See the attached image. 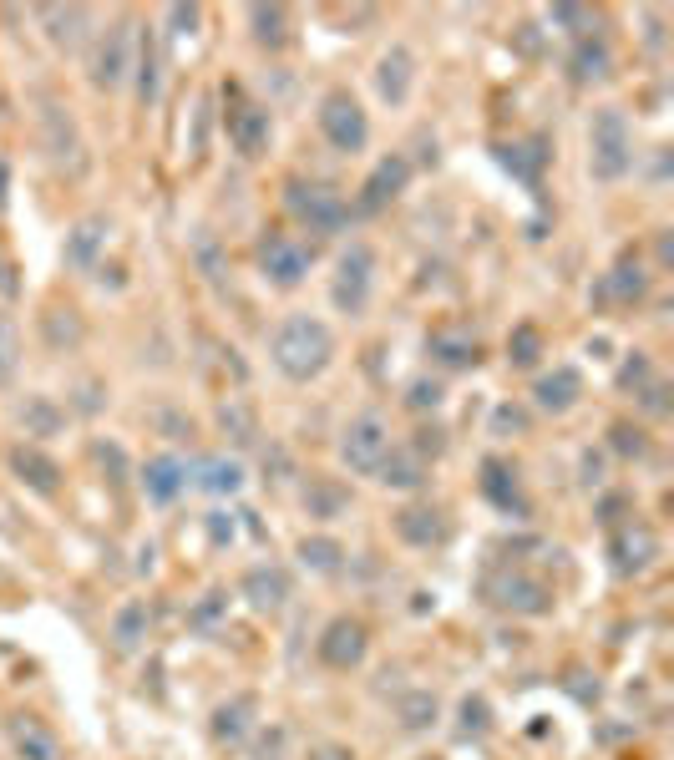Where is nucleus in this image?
I'll use <instances>...</instances> for the list:
<instances>
[{
    "mask_svg": "<svg viewBox=\"0 0 674 760\" xmlns=\"http://www.w3.org/2000/svg\"><path fill=\"white\" fill-rule=\"evenodd\" d=\"M330 355H335V335L315 315H289L269 335V360L284 380H315L330 365Z\"/></svg>",
    "mask_w": 674,
    "mask_h": 760,
    "instance_id": "nucleus-1",
    "label": "nucleus"
},
{
    "mask_svg": "<svg viewBox=\"0 0 674 760\" xmlns=\"http://www.w3.org/2000/svg\"><path fill=\"white\" fill-rule=\"evenodd\" d=\"M634 168V132L619 107H604L588 127V173L598 183H619Z\"/></svg>",
    "mask_w": 674,
    "mask_h": 760,
    "instance_id": "nucleus-2",
    "label": "nucleus"
},
{
    "mask_svg": "<svg viewBox=\"0 0 674 760\" xmlns=\"http://www.w3.org/2000/svg\"><path fill=\"white\" fill-rule=\"evenodd\" d=\"M386 456H391V426H386V416L365 411V416H355V421L345 426V436H340V462H345L350 472L376 477Z\"/></svg>",
    "mask_w": 674,
    "mask_h": 760,
    "instance_id": "nucleus-3",
    "label": "nucleus"
},
{
    "mask_svg": "<svg viewBox=\"0 0 674 760\" xmlns=\"http://www.w3.org/2000/svg\"><path fill=\"white\" fill-rule=\"evenodd\" d=\"M284 203L310 234H340V228L350 223V203L335 188H325V183H289Z\"/></svg>",
    "mask_w": 674,
    "mask_h": 760,
    "instance_id": "nucleus-4",
    "label": "nucleus"
},
{
    "mask_svg": "<svg viewBox=\"0 0 674 760\" xmlns=\"http://www.w3.org/2000/svg\"><path fill=\"white\" fill-rule=\"evenodd\" d=\"M370 289H376V254H370L365 244H350L335 264V310L340 315H360L370 304Z\"/></svg>",
    "mask_w": 674,
    "mask_h": 760,
    "instance_id": "nucleus-5",
    "label": "nucleus"
},
{
    "mask_svg": "<svg viewBox=\"0 0 674 760\" xmlns=\"http://www.w3.org/2000/svg\"><path fill=\"white\" fill-rule=\"evenodd\" d=\"M487 598L502 608V614H522V619H543L553 608L548 583H538L528 573H492L487 578Z\"/></svg>",
    "mask_w": 674,
    "mask_h": 760,
    "instance_id": "nucleus-6",
    "label": "nucleus"
},
{
    "mask_svg": "<svg viewBox=\"0 0 674 760\" xmlns=\"http://www.w3.org/2000/svg\"><path fill=\"white\" fill-rule=\"evenodd\" d=\"M310 264H315V249H310V244H299L294 234H269V239L259 244V269H264V279H269V284H279V289L305 284Z\"/></svg>",
    "mask_w": 674,
    "mask_h": 760,
    "instance_id": "nucleus-7",
    "label": "nucleus"
},
{
    "mask_svg": "<svg viewBox=\"0 0 674 760\" xmlns=\"http://www.w3.org/2000/svg\"><path fill=\"white\" fill-rule=\"evenodd\" d=\"M320 132L330 137L335 152H360L370 142V122H365V112L350 92H330L320 102Z\"/></svg>",
    "mask_w": 674,
    "mask_h": 760,
    "instance_id": "nucleus-8",
    "label": "nucleus"
},
{
    "mask_svg": "<svg viewBox=\"0 0 674 760\" xmlns=\"http://www.w3.org/2000/svg\"><path fill=\"white\" fill-rule=\"evenodd\" d=\"M132 21H112L107 36L97 41V61H92V82L102 92H117L127 82V71H132Z\"/></svg>",
    "mask_w": 674,
    "mask_h": 760,
    "instance_id": "nucleus-9",
    "label": "nucleus"
},
{
    "mask_svg": "<svg viewBox=\"0 0 674 760\" xmlns=\"http://www.w3.org/2000/svg\"><path fill=\"white\" fill-rule=\"evenodd\" d=\"M41 137H46V152L51 163L61 168H82V132H77V117H71V107L61 102H41Z\"/></svg>",
    "mask_w": 674,
    "mask_h": 760,
    "instance_id": "nucleus-10",
    "label": "nucleus"
},
{
    "mask_svg": "<svg viewBox=\"0 0 674 760\" xmlns=\"http://www.w3.org/2000/svg\"><path fill=\"white\" fill-rule=\"evenodd\" d=\"M269 132H274L269 112L259 102H244L239 92H229V142L244 152V158H259L269 147Z\"/></svg>",
    "mask_w": 674,
    "mask_h": 760,
    "instance_id": "nucleus-11",
    "label": "nucleus"
},
{
    "mask_svg": "<svg viewBox=\"0 0 674 760\" xmlns=\"http://www.w3.org/2000/svg\"><path fill=\"white\" fill-rule=\"evenodd\" d=\"M406 183H411V158H401V152L381 158V163H376V173H370V178H365V188H360V213H381L391 198H401V193H406Z\"/></svg>",
    "mask_w": 674,
    "mask_h": 760,
    "instance_id": "nucleus-12",
    "label": "nucleus"
},
{
    "mask_svg": "<svg viewBox=\"0 0 674 760\" xmlns=\"http://www.w3.org/2000/svg\"><path fill=\"white\" fill-rule=\"evenodd\" d=\"M142 492H147V502H158V507H168V502H178L183 492H188V462L183 456H153V462L142 467Z\"/></svg>",
    "mask_w": 674,
    "mask_h": 760,
    "instance_id": "nucleus-13",
    "label": "nucleus"
},
{
    "mask_svg": "<svg viewBox=\"0 0 674 760\" xmlns=\"http://www.w3.org/2000/svg\"><path fill=\"white\" fill-rule=\"evenodd\" d=\"M320 659L330 669H355L365 659V624L360 619H335L320 639Z\"/></svg>",
    "mask_w": 674,
    "mask_h": 760,
    "instance_id": "nucleus-14",
    "label": "nucleus"
},
{
    "mask_svg": "<svg viewBox=\"0 0 674 760\" xmlns=\"http://www.w3.org/2000/svg\"><path fill=\"white\" fill-rule=\"evenodd\" d=\"M659 558V538L644 527V522H629L614 532V568L629 578V573H644L649 563Z\"/></svg>",
    "mask_w": 674,
    "mask_h": 760,
    "instance_id": "nucleus-15",
    "label": "nucleus"
},
{
    "mask_svg": "<svg viewBox=\"0 0 674 760\" xmlns=\"http://www.w3.org/2000/svg\"><path fill=\"white\" fill-rule=\"evenodd\" d=\"M396 532L411 548H441L446 532H452V522H446L441 507H406V512H396Z\"/></svg>",
    "mask_w": 674,
    "mask_h": 760,
    "instance_id": "nucleus-16",
    "label": "nucleus"
},
{
    "mask_svg": "<svg viewBox=\"0 0 674 760\" xmlns=\"http://www.w3.org/2000/svg\"><path fill=\"white\" fill-rule=\"evenodd\" d=\"M411 82H416V56H411L406 46H391V51L381 56V66H376V92H381L391 107H401V102L411 97Z\"/></svg>",
    "mask_w": 674,
    "mask_h": 760,
    "instance_id": "nucleus-17",
    "label": "nucleus"
},
{
    "mask_svg": "<svg viewBox=\"0 0 674 760\" xmlns=\"http://www.w3.org/2000/svg\"><path fill=\"white\" fill-rule=\"evenodd\" d=\"M244 598H249V608H259V614H279L284 598H289V578H284V568H274V563L249 568V573H244Z\"/></svg>",
    "mask_w": 674,
    "mask_h": 760,
    "instance_id": "nucleus-18",
    "label": "nucleus"
},
{
    "mask_svg": "<svg viewBox=\"0 0 674 760\" xmlns=\"http://www.w3.org/2000/svg\"><path fill=\"white\" fill-rule=\"evenodd\" d=\"M593 294L604 299V304H639V299L649 294V274H644V264H639V259H619Z\"/></svg>",
    "mask_w": 674,
    "mask_h": 760,
    "instance_id": "nucleus-19",
    "label": "nucleus"
},
{
    "mask_svg": "<svg viewBox=\"0 0 674 760\" xmlns=\"http://www.w3.org/2000/svg\"><path fill=\"white\" fill-rule=\"evenodd\" d=\"M533 396H538V406L543 411H553V416H563V411H573L578 406V396H583V375L573 370V365H558V370H548L538 386H533Z\"/></svg>",
    "mask_w": 674,
    "mask_h": 760,
    "instance_id": "nucleus-20",
    "label": "nucleus"
},
{
    "mask_svg": "<svg viewBox=\"0 0 674 760\" xmlns=\"http://www.w3.org/2000/svg\"><path fill=\"white\" fill-rule=\"evenodd\" d=\"M11 472H16L31 492H41V497H51V492L61 487V467L51 462L41 446H16V451H11Z\"/></svg>",
    "mask_w": 674,
    "mask_h": 760,
    "instance_id": "nucleus-21",
    "label": "nucleus"
},
{
    "mask_svg": "<svg viewBox=\"0 0 674 760\" xmlns=\"http://www.w3.org/2000/svg\"><path fill=\"white\" fill-rule=\"evenodd\" d=\"M107 234H112V223H107L102 213L82 218V223L66 234V264H71V269H92L97 254H102V244H107Z\"/></svg>",
    "mask_w": 674,
    "mask_h": 760,
    "instance_id": "nucleus-22",
    "label": "nucleus"
},
{
    "mask_svg": "<svg viewBox=\"0 0 674 760\" xmlns=\"http://www.w3.org/2000/svg\"><path fill=\"white\" fill-rule=\"evenodd\" d=\"M188 477H198V487L213 497H234L244 487V467L229 462V456H203L198 467H188Z\"/></svg>",
    "mask_w": 674,
    "mask_h": 760,
    "instance_id": "nucleus-23",
    "label": "nucleus"
},
{
    "mask_svg": "<svg viewBox=\"0 0 674 760\" xmlns=\"http://www.w3.org/2000/svg\"><path fill=\"white\" fill-rule=\"evenodd\" d=\"M426 350H431L446 370H472V365H477V335H467V330H436V335L426 340Z\"/></svg>",
    "mask_w": 674,
    "mask_h": 760,
    "instance_id": "nucleus-24",
    "label": "nucleus"
},
{
    "mask_svg": "<svg viewBox=\"0 0 674 760\" xmlns=\"http://www.w3.org/2000/svg\"><path fill=\"white\" fill-rule=\"evenodd\" d=\"M11 740H16V750H21L26 760H61L56 735H51L46 725H36L31 715H16V720H11Z\"/></svg>",
    "mask_w": 674,
    "mask_h": 760,
    "instance_id": "nucleus-25",
    "label": "nucleus"
},
{
    "mask_svg": "<svg viewBox=\"0 0 674 760\" xmlns=\"http://www.w3.org/2000/svg\"><path fill=\"white\" fill-rule=\"evenodd\" d=\"M36 21L51 26V41H56V46H77L92 16H87V6H41Z\"/></svg>",
    "mask_w": 674,
    "mask_h": 760,
    "instance_id": "nucleus-26",
    "label": "nucleus"
},
{
    "mask_svg": "<svg viewBox=\"0 0 674 760\" xmlns=\"http://www.w3.org/2000/svg\"><path fill=\"white\" fill-rule=\"evenodd\" d=\"M386 487H396V492H411V487H421L426 482V462H421V456L416 451H396L391 446V456H386V462H381V472H376Z\"/></svg>",
    "mask_w": 674,
    "mask_h": 760,
    "instance_id": "nucleus-27",
    "label": "nucleus"
},
{
    "mask_svg": "<svg viewBox=\"0 0 674 760\" xmlns=\"http://www.w3.org/2000/svg\"><path fill=\"white\" fill-rule=\"evenodd\" d=\"M482 492L502 507V512H528L522 507V492H517V472L507 462H487L482 467Z\"/></svg>",
    "mask_w": 674,
    "mask_h": 760,
    "instance_id": "nucleus-28",
    "label": "nucleus"
},
{
    "mask_svg": "<svg viewBox=\"0 0 674 760\" xmlns=\"http://www.w3.org/2000/svg\"><path fill=\"white\" fill-rule=\"evenodd\" d=\"M568 66H573V82H604L609 76V41L604 36H583Z\"/></svg>",
    "mask_w": 674,
    "mask_h": 760,
    "instance_id": "nucleus-29",
    "label": "nucleus"
},
{
    "mask_svg": "<svg viewBox=\"0 0 674 760\" xmlns=\"http://www.w3.org/2000/svg\"><path fill=\"white\" fill-rule=\"evenodd\" d=\"M41 335H46L51 350H77L82 335H87V325H82L77 310H46L41 315Z\"/></svg>",
    "mask_w": 674,
    "mask_h": 760,
    "instance_id": "nucleus-30",
    "label": "nucleus"
},
{
    "mask_svg": "<svg viewBox=\"0 0 674 760\" xmlns=\"http://www.w3.org/2000/svg\"><path fill=\"white\" fill-rule=\"evenodd\" d=\"M249 26H254V41L279 51L289 41V11L284 6H249Z\"/></svg>",
    "mask_w": 674,
    "mask_h": 760,
    "instance_id": "nucleus-31",
    "label": "nucleus"
},
{
    "mask_svg": "<svg viewBox=\"0 0 674 760\" xmlns=\"http://www.w3.org/2000/svg\"><path fill=\"white\" fill-rule=\"evenodd\" d=\"M21 426H26V436H56V431L66 426V411H61L51 396H31V401L21 406Z\"/></svg>",
    "mask_w": 674,
    "mask_h": 760,
    "instance_id": "nucleus-32",
    "label": "nucleus"
},
{
    "mask_svg": "<svg viewBox=\"0 0 674 760\" xmlns=\"http://www.w3.org/2000/svg\"><path fill=\"white\" fill-rule=\"evenodd\" d=\"M249 715H254V700H249V695H244V700H229V705H218L213 735H218L223 745H239V740L249 735Z\"/></svg>",
    "mask_w": 674,
    "mask_h": 760,
    "instance_id": "nucleus-33",
    "label": "nucleus"
},
{
    "mask_svg": "<svg viewBox=\"0 0 674 760\" xmlns=\"http://www.w3.org/2000/svg\"><path fill=\"white\" fill-rule=\"evenodd\" d=\"M142 639H147V603L132 598V603L117 608V619H112V644L117 649H137Z\"/></svg>",
    "mask_w": 674,
    "mask_h": 760,
    "instance_id": "nucleus-34",
    "label": "nucleus"
},
{
    "mask_svg": "<svg viewBox=\"0 0 674 760\" xmlns=\"http://www.w3.org/2000/svg\"><path fill=\"white\" fill-rule=\"evenodd\" d=\"M305 507H310V517L330 522V517H340V512L350 507V492H345L340 482L320 477V482H310V492H305Z\"/></svg>",
    "mask_w": 674,
    "mask_h": 760,
    "instance_id": "nucleus-35",
    "label": "nucleus"
},
{
    "mask_svg": "<svg viewBox=\"0 0 674 760\" xmlns=\"http://www.w3.org/2000/svg\"><path fill=\"white\" fill-rule=\"evenodd\" d=\"M299 563H305L310 573H340L345 548L335 538H305V543H299Z\"/></svg>",
    "mask_w": 674,
    "mask_h": 760,
    "instance_id": "nucleus-36",
    "label": "nucleus"
},
{
    "mask_svg": "<svg viewBox=\"0 0 674 760\" xmlns=\"http://www.w3.org/2000/svg\"><path fill=\"white\" fill-rule=\"evenodd\" d=\"M218 426L229 431L239 446H254V436H259V426H254V411H249L244 401H223V406H218Z\"/></svg>",
    "mask_w": 674,
    "mask_h": 760,
    "instance_id": "nucleus-37",
    "label": "nucleus"
},
{
    "mask_svg": "<svg viewBox=\"0 0 674 760\" xmlns=\"http://www.w3.org/2000/svg\"><path fill=\"white\" fill-rule=\"evenodd\" d=\"M21 370V330L11 315H0V386H11Z\"/></svg>",
    "mask_w": 674,
    "mask_h": 760,
    "instance_id": "nucleus-38",
    "label": "nucleus"
},
{
    "mask_svg": "<svg viewBox=\"0 0 674 760\" xmlns=\"http://www.w3.org/2000/svg\"><path fill=\"white\" fill-rule=\"evenodd\" d=\"M538 355H543V335H538L533 325H517L512 340H507V360L528 370V365H538Z\"/></svg>",
    "mask_w": 674,
    "mask_h": 760,
    "instance_id": "nucleus-39",
    "label": "nucleus"
},
{
    "mask_svg": "<svg viewBox=\"0 0 674 760\" xmlns=\"http://www.w3.org/2000/svg\"><path fill=\"white\" fill-rule=\"evenodd\" d=\"M137 97H142V107L158 102V51H153V36H147L142 61H137Z\"/></svg>",
    "mask_w": 674,
    "mask_h": 760,
    "instance_id": "nucleus-40",
    "label": "nucleus"
},
{
    "mask_svg": "<svg viewBox=\"0 0 674 760\" xmlns=\"http://www.w3.org/2000/svg\"><path fill=\"white\" fill-rule=\"evenodd\" d=\"M431 720H436V695L416 690V695L401 700V725H406V730H426Z\"/></svg>",
    "mask_w": 674,
    "mask_h": 760,
    "instance_id": "nucleus-41",
    "label": "nucleus"
},
{
    "mask_svg": "<svg viewBox=\"0 0 674 760\" xmlns=\"http://www.w3.org/2000/svg\"><path fill=\"white\" fill-rule=\"evenodd\" d=\"M502 163L517 173V178H528V183H538V168H543V152H533V147H502Z\"/></svg>",
    "mask_w": 674,
    "mask_h": 760,
    "instance_id": "nucleus-42",
    "label": "nucleus"
},
{
    "mask_svg": "<svg viewBox=\"0 0 674 760\" xmlns=\"http://www.w3.org/2000/svg\"><path fill=\"white\" fill-rule=\"evenodd\" d=\"M457 735H462V740H472V735H487V700H482V695L462 700V725H457Z\"/></svg>",
    "mask_w": 674,
    "mask_h": 760,
    "instance_id": "nucleus-43",
    "label": "nucleus"
},
{
    "mask_svg": "<svg viewBox=\"0 0 674 760\" xmlns=\"http://www.w3.org/2000/svg\"><path fill=\"white\" fill-rule=\"evenodd\" d=\"M406 406H411V411H436V406H441V380H411Z\"/></svg>",
    "mask_w": 674,
    "mask_h": 760,
    "instance_id": "nucleus-44",
    "label": "nucleus"
},
{
    "mask_svg": "<svg viewBox=\"0 0 674 760\" xmlns=\"http://www.w3.org/2000/svg\"><path fill=\"white\" fill-rule=\"evenodd\" d=\"M284 745H289V730H284V725H269V730H259L254 760H284Z\"/></svg>",
    "mask_w": 674,
    "mask_h": 760,
    "instance_id": "nucleus-45",
    "label": "nucleus"
},
{
    "mask_svg": "<svg viewBox=\"0 0 674 760\" xmlns=\"http://www.w3.org/2000/svg\"><path fill=\"white\" fill-rule=\"evenodd\" d=\"M193 254H198V264H203V274L218 284L223 279V259H218V244H213V234H198V244H193Z\"/></svg>",
    "mask_w": 674,
    "mask_h": 760,
    "instance_id": "nucleus-46",
    "label": "nucleus"
},
{
    "mask_svg": "<svg viewBox=\"0 0 674 760\" xmlns=\"http://www.w3.org/2000/svg\"><path fill=\"white\" fill-rule=\"evenodd\" d=\"M548 21H553V26H578V31H593V16H588L583 6H553V11H548Z\"/></svg>",
    "mask_w": 674,
    "mask_h": 760,
    "instance_id": "nucleus-47",
    "label": "nucleus"
},
{
    "mask_svg": "<svg viewBox=\"0 0 674 760\" xmlns=\"http://www.w3.org/2000/svg\"><path fill=\"white\" fill-rule=\"evenodd\" d=\"M614 451L644 456V431H639V426H614Z\"/></svg>",
    "mask_w": 674,
    "mask_h": 760,
    "instance_id": "nucleus-48",
    "label": "nucleus"
},
{
    "mask_svg": "<svg viewBox=\"0 0 674 760\" xmlns=\"http://www.w3.org/2000/svg\"><path fill=\"white\" fill-rule=\"evenodd\" d=\"M223 603H229V598H223V593H208L198 608H193V629H208L218 614H223Z\"/></svg>",
    "mask_w": 674,
    "mask_h": 760,
    "instance_id": "nucleus-49",
    "label": "nucleus"
},
{
    "mask_svg": "<svg viewBox=\"0 0 674 760\" xmlns=\"http://www.w3.org/2000/svg\"><path fill=\"white\" fill-rule=\"evenodd\" d=\"M644 380H649V360H644V355L634 350V360H629V365L619 370V386L629 391V386H644Z\"/></svg>",
    "mask_w": 674,
    "mask_h": 760,
    "instance_id": "nucleus-50",
    "label": "nucleus"
},
{
    "mask_svg": "<svg viewBox=\"0 0 674 760\" xmlns=\"http://www.w3.org/2000/svg\"><path fill=\"white\" fill-rule=\"evenodd\" d=\"M522 426H528V416H522L517 406H502V411L492 416V431H497V436H507V431H522Z\"/></svg>",
    "mask_w": 674,
    "mask_h": 760,
    "instance_id": "nucleus-51",
    "label": "nucleus"
},
{
    "mask_svg": "<svg viewBox=\"0 0 674 760\" xmlns=\"http://www.w3.org/2000/svg\"><path fill=\"white\" fill-rule=\"evenodd\" d=\"M97 462L112 467V472H127V456H122V446H112V441H97Z\"/></svg>",
    "mask_w": 674,
    "mask_h": 760,
    "instance_id": "nucleus-52",
    "label": "nucleus"
},
{
    "mask_svg": "<svg viewBox=\"0 0 674 760\" xmlns=\"http://www.w3.org/2000/svg\"><path fill=\"white\" fill-rule=\"evenodd\" d=\"M153 421H158L163 431H173V436H193V421H183V416H173V411H158Z\"/></svg>",
    "mask_w": 674,
    "mask_h": 760,
    "instance_id": "nucleus-53",
    "label": "nucleus"
},
{
    "mask_svg": "<svg viewBox=\"0 0 674 760\" xmlns=\"http://www.w3.org/2000/svg\"><path fill=\"white\" fill-rule=\"evenodd\" d=\"M664 396H669L664 386H649V391H644V406H649L654 416H664V411H669V401H664Z\"/></svg>",
    "mask_w": 674,
    "mask_h": 760,
    "instance_id": "nucleus-54",
    "label": "nucleus"
},
{
    "mask_svg": "<svg viewBox=\"0 0 674 760\" xmlns=\"http://www.w3.org/2000/svg\"><path fill=\"white\" fill-rule=\"evenodd\" d=\"M208 532H213V543H229V538H234V522H223V512H213Z\"/></svg>",
    "mask_w": 674,
    "mask_h": 760,
    "instance_id": "nucleus-55",
    "label": "nucleus"
},
{
    "mask_svg": "<svg viewBox=\"0 0 674 760\" xmlns=\"http://www.w3.org/2000/svg\"><path fill=\"white\" fill-rule=\"evenodd\" d=\"M168 16H173V26H188V31L198 26V6H173Z\"/></svg>",
    "mask_w": 674,
    "mask_h": 760,
    "instance_id": "nucleus-56",
    "label": "nucleus"
},
{
    "mask_svg": "<svg viewBox=\"0 0 674 760\" xmlns=\"http://www.w3.org/2000/svg\"><path fill=\"white\" fill-rule=\"evenodd\" d=\"M598 472H604V467H598V456H583V482L588 487H598Z\"/></svg>",
    "mask_w": 674,
    "mask_h": 760,
    "instance_id": "nucleus-57",
    "label": "nucleus"
},
{
    "mask_svg": "<svg viewBox=\"0 0 674 760\" xmlns=\"http://www.w3.org/2000/svg\"><path fill=\"white\" fill-rule=\"evenodd\" d=\"M11 274H16L11 264H0V289H6V294H16V279H11Z\"/></svg>",
    "mask_w": 674,
    "mask_h": 760,
    "instance_id": "nucleus-58",
    "label": "nucleus"
},
{
    "mask_svg": "<svg viewBox=\"0 0 674 760\" xmlns=\"http://www.w3.org/2000/svg\"><path fill=\"white\" fill-rule=\"evenodd\" d=\"M6 193H11V168L0 163V203H6Z\"/></svg>",
    "mask_w": 674,
    "mask_h": 760,
    "instance_id": "nucleus-59",
    "label": "nucleus"
}]
</instances>
